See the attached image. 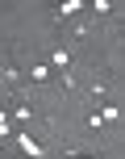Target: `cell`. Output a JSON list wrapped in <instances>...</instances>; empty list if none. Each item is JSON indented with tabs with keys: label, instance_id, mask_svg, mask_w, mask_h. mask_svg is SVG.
Wrapping results in <instances>:
<instances>
[{
	"label": "cell",
	"instance_id": "cell-1",
	"mask_svg": "<svg viewBox=\"0 0 125 159\" xmlns=\"http://www.w3.org/2000/svg\"><path fill=\"white\" fill-rule=\"evenodd\" d=\"M8 143H13L17 151L25 155V159H46V147H42L38 138L29 134V130H13V138H8Z\"/></svg>",
	"mask_w": 125,
	"mask_h": 159
},
{
	"label": "cell",
	"instance_id": "cell-2",
	"mask_svg": "<svg viewBox=\"0 0 125 159\" xmlns=\"http://www.w3.org/2000/svg\"><path fill=\"white\" fill-rule=\"evenodd\" d=\"M71 59H75V46H54V50H50V59H46V67H50V71L71 75Z\"/></svg>",
	"mask_w": 125,
	"mask_h": 159
},
{
	"label": "cell",
	"instance_id": "cell-3",
	"mask_svg": "<svg viewBox=\"0 0 125 159\" xmlns=\"http://www.w3.org/2000/svg\"><path fill=\"white\" fill-rule=\"evenodd\" d=\"M84 8H88V0H58L54 4V21H75Z\"/></svg>",
	"mask_w": 125,
	"mask_h": 159
},
{
	"label": "cell",
	"instance_id": "cell-4",
	"mask_svg": "<svg viewBox=\"0 0 125 159\" xmlns=\"http://www.w3.org/2000/svg\"><path fill=\"white\" fill-rule=\"evenodd\" d=\"M50 75H54V71H50V67H46V59H38V63H29V71H25V80H29V84H50Z\"/></svg>",
	"mask_w": 125,
	"mask_h": 159
},
{
	"label": "cell",
	"instance_id": "cell-5",
	"mask_svg": "<svg viewBox=\"0 0 125 159\" xmlns=\"http://www.w3.org/2000/svg\"><path fill=\"white\" fill-rule=\"evenodd\" d=\"M13 117H8V105H0V143H8V138H13Z\"/></svg>",
	"mask_w": 125,
	"mask_h": 159
},
{
	"label": "cell",
	"instance_id": "cell-6",
	"mask_svg": "<svg viewBox=\"0 0 125 159\" xmlns=\"http://www.w3.org/2000/svg\"><path fill=\"white\" fill-rule=\"evenodd\" d=\"M88 92H92V96H96V101H100V105H104V92H109V84H104V80H100V75H96V80H92V84H88Z\"/></svg>",
	"mask_w": 125,
	"mask_h": 159
},
{
	"label": "cell",
	"instance_id": "cell-7",
	"mask_svg": "<svg viewBox=\"0 0 125 159\" xmlns=\"http://www.w3.org/2000/svg\"><path fill=\"white\" fill-rule=\"evenodd\" d=\"M88 8H92L96 17H104V13H113V8H117V4H109V0H92V4H88Z\"/></svg>",
	"mask_w": 125,
	"mask_h": 159
},
{
	"label": "cell",
	"instance_id": "cell-8",
	"mask_svg": "<svg viewBox=\"0 0 125 159\" xmlns=\"http://www.w3.org/2000/svg\"><path fill=\"white\" fill-rule=\"evenodd\" d=\"M67 159H92V155H67Z\"/></svg>",
	"mask_w": 125,
	"mask_h": 159
}]
</instances>
